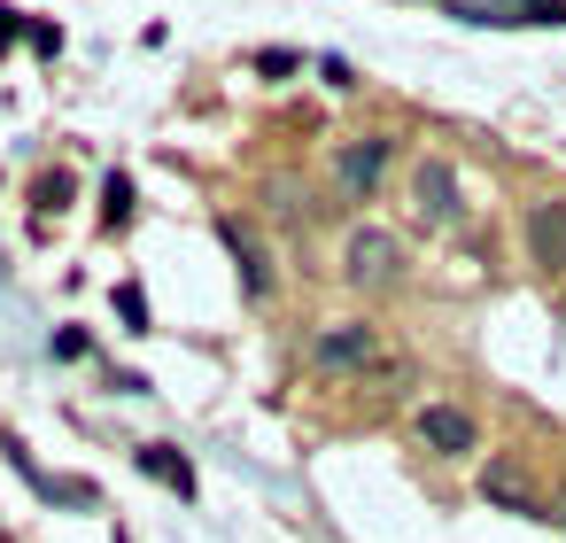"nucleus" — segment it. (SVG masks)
<instances>
[{"instance_id":"obj_9","label":"nucleus","mask_w":566,"mask_h":543,"mask_svg":"<svg viewBox=\"0 0 566 543\" xmlns=\"http://www.w3.org/2000/svg\"><path fill=\"white\" fill-rule=\"evenodd\" d=\"M481 489H489L496 504H512V512H527V504H535V489H527V473H520V466H504V458H496V466L481 473Z\"/></svg>"},{"instance_id":"obj_3","label":"nucleus","mask_w":566,"mask_h":543,"mask_svg":"<svg viewBox=\"0 0 566 543\" xmlns=\"http://www.w3.org/2000/svg\"><path fill=\"white\" fill-rule=\"evenodd\" d=\"M458 210H465V195H458V164H450V156H419V171H411V218H419L427 233H442Z\"/></svg>"},{"instance_id":"obj_6","label":"nucleus","mask_w":566,"mask_h":543,"mask_svg":"<svg viewBox=\"0 0 566 543\" xmlns=\"http://www.w3.org/2000/svg\"><path fill=\"white\" fill-rule=\"evenodd\" d=\"M373 326H326L318 342H311V357L326 365V373H349V365H373Z\"/></svg>"},{"instance_id":"obj_14","label":"nucleus","mask_w":566,"mask_h":543,"mask_svg":"<svg viewBox=\"0 0 566 543\" xmlns=\"http://www.w3.org/2000/svg\"><path fill=\"white\" fill-rule=\"evenodd\" d=\"M17 32H24V24H17V9H0V48H9Z\"/></svg>"},{"instance_id":"obj_10","label":"nucleus","mask_w":566,"mask_h":543,"mask_svg":"<svg viewBox=\"0 0 566 543\" xmlns=\"http://www.w3.org/2000/svg\"><path fill=\"white\" fill-rule=\"evenodd\" d=\"M125 218H133V179L109 171V187H102V226H125Z\"/></svg>"},{"instance_id":"obj_4","label":"nucleus","mask_w":566,"mask_h":543,"mask_svg":"<svg viewBox=\"0 0 566 543\" xmlns=\"http://www.w3.org/2000/svg\"><path fill=\"white\" fill-rule=\"evenodd\" d=\"M419 442H427L434 458H465V450L481 442V427H473V411H458V404H427V411H419Z\"/></svg>"},{"instance_id":"obj_13","label":"nucleus","mask_w":566,"mask_h":543,"mask_svg":"<svg viewBox=\"0 0 566 543\" xmlns=\"http://www.w3.org/2000/svg\"><path fill=\"white\" fill-rule=\"evenodd\" d=\"M256 71H264V79H287V71H295V55H287V48H272V55H256Z\"/></svg>"},{"instance_id":"obj_8","label":"nucleus","mask_w":566,"mask_h":543,"mask_svg":"<svg viewBox=\"0 0 566 543\" xmlns=\"http://www.w3.org/2000/svg\"><path fill=\"white\" fill-rule=\"evenodd\" d=\"M226 249H233V264H241V288H249V295H264V288H272V272H264V249H256V241H249L233 218H226Z\"/></svg>"},{"instance_id":"obj_1","label":"nucleus","mask_w":566,"mask_h":543,"mask_svg":"<svg viewBox=\"0 0 566 543\" xmlns=\"http://www.w3.org/2000/svg\"><path fill=\"white\" fill-rule=\"evenodd\" d=\"M388 164H396V140H388V133L342 140V148H334V187H342V202H373L380 179H388Z\"/></svg>"},{"instance_id":"obj_2","label":"nucleus","mask_w":566,"mask_h":543,"mask_svg":"<svg viewBox=\"0 0 566 543\" xmlns=\"http://www.w3.org/2000/svg\"><path fill=\"white\" fill-rule=\"evenodd\" d=\"M342 280L365 288V295H373V288H396V280H403V241H396L388 226H357L349 249H342Z\"/></svg>"},{"instance_id":"obj_5","label":"nucleus","mask_w":566,"mask_h":543,"mask_svg":"<svg viewBox=\"0 0 566 543\" xmlns=\"http://www.w3.org/2000/svg\"><path fill=\"white\" fill-rule=\"evenodd\" d=\"M520 233H527V257L543 272H566V202H527Z\"/></svg>"},{"instance_id":"obj_11","label":"nucleus","mask_w":566,"mask_h":543,"mask_svg":"<svg viewBox=\"0 0 566 543\" xmlns=\"http://www.w3.org/2000/svg\"><path fill=\"white\" fill-rule=\"evenodd\" d=\"M117 319H125L133 334H148V303H140V288H117Z\"/></svg>"},{"instance_id":"obj_7","label":"nucleus","mask_w":566,"mask_h":543,"mask_svg":"<svg viewBox=\"0 0 566 543\" xmlns=\"http://www.w3.org/2000/svg\"><path fill=\"white\" fill-rule=\"evenodd\" d=\"M140 473H156L164 489H179V497H195V466H187V458H179L171 442H148V450H140Z\"/></svg>"},{"instance_id":"obj_12","label":"nucleus","mask_w":566,"mask_h":543,"mask_svg":"<svg viewBox=\"0 0 566 543\" xmlns=\"http://www.w3.org/2000/svg\"><path fill=\"white\" fill-rule=\"evenodd\" d=\"M63 202H71V171H48L40 179V210H63Z\"/></svg>"},{"instance_id":"obj_15","label":"nucleus","mask_w":566,"mask_h":543,"mask_svg":"<svg viewBox=\"0 0 566 543\" xmlns=\"http://www.w3.org/2000/svg\"><path fill=\"white\" fill-rule=\"evenodd\" d=\"M0 543H9V528H0Z\"/></svg>"}]
</instances>
